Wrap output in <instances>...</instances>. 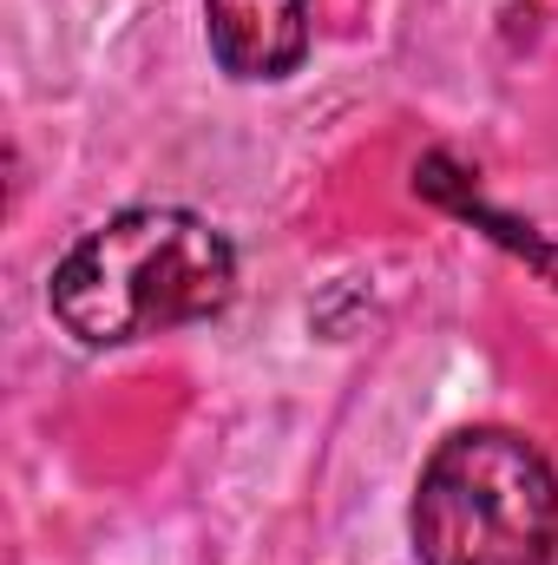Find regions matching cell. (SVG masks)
Masks as SVG:
<instances>
[{"label":"cell","mask_w":558,"mask_h":565,"mask_svg":"<svg viewBox=\"0 0 558 565\" xmlns=\"http://www.w3.org/2000/svg\"><path fill=\"white\" fill-rule=\"evenodd\" d=\"M420 565H546L558 546V473L513 427L447 434L408 507Z\"/></svg>","instance_id":"2"},{"label":"cell","mask_w":558,"mask_h":565,"mask_svg":"<svg viewBox=\"0 0 558 565\" xmlns=\"http://www.w3.org/2000/svg\"><path fill=\"white\" fill-rule=\"evenodd\" d=\"M237 296L230 237L178 204H139L86 231L46 282L53 322L86 349H126L144 335L211 322Z\"/></svg>","instance_id":"1"},{"label":"cell","mask_w":558,"mask_h":565,"mask_svg":"<svg viewBox=\"0 0 558 565\" xmlns=\"http://www.w3.org/2000/svg\"><path fill=\"white\" fill-rule=\"evenodd\" d=\"M415 191H427L433 204H447L453 217H466V224H480L500 250H513V257H526L539 277L558 289V244H546L533 224H519V217H506V211H493L480 191H473V178L447 158V151H433V158H420V171H415Z\"/></svg>","instance_id":"4"},{"label":"cell","mask_w":558,"mask_h":565,"mask_svg":"<svg viewBox=\"0 0 558 565\" xmlns=\"http://www.w3.org/2000/svg\"><path fill=\"white\" fill-rule=\"evenodd\" d=\"M204 40L244 86L289 79L309 60V0H204Z\"/></svg>","instance_id":"3"}]
</instances>
